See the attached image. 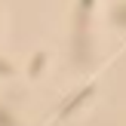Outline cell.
I'll return each mask as SVG.
<instances>
[{
    "label": "cell",
    "instance_id": "3957f363",
    "mask_svg": "<svg viewBox=\"0 0 126 126\" xmlns=\"http://www.w3.org/2000/svg\"><path fill=\"white\" fill-rule=\"evenodd\" d=\"M86 6H92V0H83V9H86Z\"/></svg>",
    "mask_w": 126,
    "mask_h": 126
},
{
    "label": "cell",
    "instance_id": "7a4b0ae2",
    "mask_svg": "<svg viewBox=\"0 0 126 126\" xmlns=\"http://www.w3.org/2000/svg\"><path fill=\"white\" fill-rule=\"evenodd\" d=\"M40 65H43V55H37V59H34V65H31V74H37V71H40Z\"/></svg>",
    "mask_w": 126,
    "mask_h": 126
},
{
    "label": "cell",
    "instance_id": "6da1fadb",
    "mask_svg": "<svg viewBox=\"0 0 126 126\" xmlns=\"http://www.w3.org/2000/svg\"><path fill=\"white\" fill-rule=\"evenodd\" d=\"M89 95H92V86H86V89H80V92H77V95H74V98H71L68 105H62V117H68V114H71L74 108H80V105H83V102H86Z\"/></svg>",
    "mask_w": 126,
    "mask_h": 126
}]
</instances>
